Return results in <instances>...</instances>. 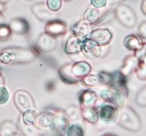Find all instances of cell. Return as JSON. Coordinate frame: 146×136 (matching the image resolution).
Returning a JSON list of instances; mask_svg holds the SVG:
<instances>
[{"mask_svg":"<svg viewBox=\"0 0 146 136\" xmlns=\"http://www.w3.org/2000/svg\"><path fill=\"white\" fill-rule=\"evenodd\" d=\"M38 117H39V114L37 113L35 109H32V110H28L23 112L21 117L24 123L27 125H36Z\"/></svg>","mask_w":146,"mask_h":136,"instance_id":"obj_27","label":"cell"},{"mask_svg":"<svg viewBox=\"0 0 146 136\" xmlns=\"http://www.w3.org/2000/svg\"><path fill=\"white\" fill-rule=\"evenodd\" d=\"M39 50L20 47H9L0 51V62L5 65L27 64L39 56Z\"/></svg>","mask_w":146,"mask_h":136,"instance_id":"obj_1","label":"cell"},{"mask_svg":"<svg viewBox=\"0 0 146 136\" xmlns=\"http://www.w3.org/2000/svg\"><path fill=\"white\" fill-rule=\"evenodd\" d=\"M64 111L67 118L72 121H76L79 119L80 116H81L80 107H78L76 105H69L64 110Z\"/></svg>","mask_w":146,"mask_h":136,"instance_id":"obj_30","label":"cell"},{"mask_svg":"<svg viewBox=\"0 0 146 136\" xmlns=\"http://www.w3.org/2000/svg\"><path fill=\"white\" fill-rule=\"evenodd\" d=\"M139 52H142V54H141V55H143V56H145L146 57V44H145L143 49H142L141 51H139Z\"/></svg>","mask_w":146,"mask_h":136,"instance_id":"obj_44","label":"cell"},{"mask_svg":"<svg viewBox=\"0 0 146 136\" xmlns=\"http://www.w3.org/2000/svg\"><path fill=\"white\" fill-rule=\"evenodd\" d=\"M65 134L66 136H85V130L79 124H69Z\"/></svg>","mask_w":146,"mask_h":136,"instance_id":"obj_28","label":"cell"},{"mask_svg":"<svg viewBox=\"0 0 146 136\" xmlns=\"http://www.w3.org/2000/svg\"><path fill=\"white\" fill-rule=\"evenodd\" d=\"M91 25L87 23L84 20H80L76 22L71 28V31L73 35L84 39L87 37L90 33L91 32Z\"/></svg>","mask_w":146,"mask_h":136,"instance_id":"obj_22","label":"cell"},{"mask_svg":"<svg viewBox=\"0 0 146 136\" xmlns=\"http://www.w3.org/2000/svg\"><path fill=\"white\" fill-rule=\"evenodd\" d=\"M64 1H66V2H70V1H72V0H64Z\"/></svg>","mask_w":146,"mask_h":136,"instance_id":"obj_48","label":"cell"},{"mask_svg":"<svg viewBox=\"0 0 146 136\" xmlns=\"http://www.w3.org/2000/svg\"><path fill=\"white\" fill-rule=\"evenodd\" d=\"M141 11L146 16V0H143L141 3Z\"/></svg>","mask_w":146,"mask_h":136,"instance_id":"obj_39","label":"cell"},{"mask_svg":"<svg viewBox=\"0 0 146 136\" xmlns=\"http://www.w3.org/2000/svg\"><path fill=\"white\" fill-rule=\"evenodd\" d=\"M115 18L121 25L129 29L134 28L137 23V16L132 7L124 3H120L115 8Z\"/></svg>","mask_w":146,"mask_h":136,"instance_id":"obj_3","label":"cell"},{"mask_svg":"<svg viewBox=\"0 0 146 136\" xmlns=\"http://www.w3.org/2000/svg\"><path fill=\"white\" fill-rule=\"evenodd\" d=\"M6 10V7H5V4L0 3V13H3V12Z\"/></svg>","mask_w":146,"mask_h":136,"instance_id":"obj_43","label":"cell"},{"mask_svg":"<svg viewBox=\"0 0 146 136\" xmlns=\"http://www.w3.org/2000/svg\"><path fill=\"white\" fill-rule=\"evenodd\" d=\"M55 115V126L53 131L59 136H62L66 133L67 126L69 125V119L66 117V113L61 109H52Z\"/></svg>","mask_w":146,"mask_h":136,"instance_id":"obj_14","label":"cell"},{"mask_svg":"<svg viewBox=\"0 0 146 136\" xmlns=\"http://www.w3.org/2000/svg\"><path fill=\"white\" fill-rule=\"evenodd\" d=\"M18 126L12 121H4L0 125V136H11L18 132Z\"/></svg>","mask_w":146,"mask_h":136,"instance_id":"obj_25","label":"cell"},{"mask_svg":"<svg viewBox=\"0 0 146 136\" xmlns=\"http://www.w3.org/2000/svg\"><path fill=\"white\" fill-rule=\"evenodd\" d=\"M42 131H53L55 126V115L53 110H46L39 113L35 125Z\"/></svg>","mask_w":146,"mask_h":136,"instance_id":"obj_8","label":"cell"},{"mask_svg":"<svg viewBox=\"0 0 146 136\" xmlns=\"http://www.w3.org/2000/svg\"><path fill=\"white\" fill-rule=\"evenodd\" d=\"M106 86H109L126 94H129L127 88V77L124 76L121 71L108 72V78Z\"/></svg>","mask_w":146,"mask_h":136,"instance_id":"obj_6","label":"cell"},{"mask_svg":"<svg viewBox=\"0 0 146 136\" xmlns=\"http://www.w3.org/2000/svg\"><path fill=\"white\" fill-rule=\"evenodd\" d=\"M128 94H126L114 88L106 86L105 89L101 91L100 97L104 102H106L107 103L113 104L116 106L118 109H120L121 107L126 106Z\"/></svg>","mask_w":146,"mask_h":136,"instance_id":"obj_4","label":"cell"},{"mask_svg":"<svg viewBox=\"0 0 146 136\" xmlns=\"http://www.w3.org/2000/svg\"><path fill=\"white\" fill-rule=\"evenodd\" d=\"M9 26L12 32L18 35H25L30 31V24L23 17H15L10 21Z\"/></svg>","mask_w":146,"mask_h":136,"instance_id":"obj_15","label":"cell"},{"mask_svg":"<svg viewBox=\"0 0 146 136\" xmlns=\"http://www.w3.org/2000/svg\"><path fill=\"white\" fill-rule=\"evenodd\" d=\"M66 31L67 25L66 22L57 18L46 22L44 26V32L55 38L64 35Z\"/></svg>","mask_w":146,"mask_h":136,"instance_id":"obj_10","label":"cell"},{"mask_svg":"<svg viewBox=\"0 0 146 136\" xmlns=\"http://www.w3.org/2000/svg\"><path fill=\"white\" fill-rule=\"evenodd\" d=\"M81 52L88 58L97 59L101 57L103 50L101 46L98 45L93 40L86 37L82 40Z\"/></svg>","mask_w":146,"mask_h":136,"instance_id":"obj_9","label":"cell"},{"mask_svg":"<svg viewBox=\"0 0 146 136\" xmlns=\"http://www.w3.org/2000/svg\"><path fill=\"white\" fill-rule=\"evenodd\" d=\"M57 47V39L47 33H42L36 41V48L44 52L53 51Z\"/></svg>","mask_w":146,"mask_h":136,"instance_id":"obj_13","label":"cell"},{"mask_svg":"<svg viewBox=\"0 0 146 136\" xmlns=\"http://www.w3.org/2000/svg\"><path fill=\"white\" fill-rule=\"evenodd\" d=\"M80 82L87 87H94L101 84L99 75H87L80 80Z\"/></svg>","mask_w":146,"mask_h":136,"instance_id":"obj_31","label":"cell"},{"mask_svg":"<svg viewBox=\"0 0 146 136\" xmlns=\"http://www.w3.org/2000/svg\"><path fill=\"white\" fill-rule=\"evenodd\" d=\"M9 1H10V0H0V3H3V4H6V3H7Z\"/></svg>","mask_w":146,"mask_h":136,"instance_id":"obj_46","label":"cell"},{"mask_svg":"<svg viewBox=\"0 0 146 136\" xmlns=\"http://www.w3.org/2000/svg\"><path fill=\"white\" fill-rule=\"evenodd\" d=\"M113 37V33L107 28L95 29L87 36V38L93 40L94 43H96L98 45L101 47H105L108 45L112 41Z\"/></svg>","mask_w":146,"mask_h":136,"instance_id":"obj_7","label":"cell"},{"mask_svg":"<svg viewBox=\"0 0 146 136\" xmlns=\"http://www.w3.org/2000/svg\"><path fill=\"white\" fill-rule=\"evenodd\" d=\"M139 58L137 55H129L123 60L120 71L124 76L128 77L132 73L135 72L139 65Z\"/></svg>","mask_w":146,"mask_h":136,"instance_id":"obj_17","label":"cell"},{"mask_svg":"<svg viewBox=\"0 0 146 136\" xmlns=\"http://www.w3.org/2000/svg\"><path fill=\"white\" fill-rule=\"evenodd\" d=\"M135 103L141 107H146V84L141 87L135 98Z\"/></svg>","mask_w":146,"mask_h":136,"instance_id":"obj_33","label":"cell"},{"mask_svg":"<svg viewBox=\"0 0 146 136\" xmlns=\"http://www.w3.org/2000/svg\"><path fill=\"white\" fill-rule=\"evenodd\" d=\"M62 0H47L46 5L51 12L57 13L62 7Z\"/></svg>","mask_w":146,"mask_h":136,"instance_id":"obj_35","label":"cell"},{"mask_svg":"<svg viewBox=\"0 0 146 136\" xmlns=\"http://www.w3.org/2000/svg\"><path fill=\"white\" fill-rule=\"evenodd\" d=\"M82 40L83 39H81L80 37L72 34L66 39V43L64 44L65 52L69 55H73V54H77L81 52Z\"/></svg>","mask_w":146,"mask_h":136,"instance_id":"obj_20","label":"cell"},{"mask_svg":"<svg viewBox=\"0 0 146 136\" xmlns=\"http://www.w3.org/2000/svg\"><path fill=\"white\" fill-rule=\"evenodd\" d=\"M139 62L138 67L135 71L136 76L140 80H146V57L139 56Z\"/></svg>","mask_w":146,"mask_h":136,"instance_id":"obj_32","label":"cell"},{"mask_svg":"<svg viewBox=\"0 0 146 136\" xmlns=\"http://www.w3.org/2000/svg\"><path fill=\"white\" fill-rule=\"evenodd\" d=\"M80 111H81V117L85 121L93 125L99 121L100 120L99 111L95 107L80 108Z\"/></svg>","mask_w":146,"mask_h":136,"instance_id":"obj_23","label":"cell"},{"mask_svg":"<svg viewBox=\"0 0 146 136\" xmlns=\"http://www.w3.org/2000/svg\"><path fill=\"white\" fill-rule=\"evenodd\" d=\"M117 123L121 128L130 132H138L142 127V121L137 112L126 105L119 109Z\"/></svg>","mask_w":146,"mask_h":136,"instance_id":"obj_2","label":"cell"},{"mask_svg":"<svg viewBox=\"0 0 146 136\" xmlns=\"http://www.w3.org/2000/svg\"><path fill=\"white\" fill-rule=\"evenodd\" d=\"M13 103L16 107L21 113L28 110L35 109V103L32 95L27 90H19L15 92L13 95Z\"/></svg>","mask_w":146,"mask_h":136,"instance_id":"obj_5","label":"cell"},{"mask_svg":"<svg viewBox=\"0 0 146 136\" xmlns=\"http://www.w3.org/2000/svg\"><path fill=\"white\" fill-rule=\"evenodd\" d=\"M92 70L91 65L85 61H80L74 62L72 65V71L75 77H76L79 80H81L86 76L90 74Z\"/></svg>","mask_w":146,"mask_h":136,"instance_id":"obj_21","label":"cell"},{"mask_svg":"<svg viewBox=\"0 0 146 136\" xmlns=\"http://www.w3.org/2000/svg\"><path fill=\"white\" fill-rule=\"evenodd\" d=\"M72 63H66L62 65L58 71L60 80L66 84L72 85L79 83L80 80L79 79L74 76L72 71Z\"/></svg>","mask_w":146,"mask_h":136,"instance_id":"obj_18","label":"cell"},{"mask_svg":"<svg viewBox=\"0 0 146 136\" xmlns=\"http://www.w3.org/2000/svg\"><path fill=\"white\" fill-rule=\"evenodd\" d=\"M31 12L37 19L43 22H48L56 19V15L48 9L46 3H37L33 4L31 6Z\"/></svg>","mask_w":146,"mask_h":136,"instance_id":"obj_11","label":"cell"},{"mask_svg":"<svg viewBox=\"0 0 146 136\" xmlns=\"http://www.w3.org/2000/svg\"><path fill=\"white\" fill-rule=\"evenodd\" d=\"M100 12L95 7H88L84 12L83 20L86 21L87 23H89L91 26H94V24L97 22V21L100 18Z\"/></svg>","mask_w":146,"mask_h":136,"instance_id":"obj_26","label":"cell"},{"mask_svg":"<svg viewBox=\"0 0 146 136\" xmlns=\"http://www.w3.org/2000/svg\"><path fill=\"white\" fill-rule=\"evenodd\" d=\"M5 23V17L3 13H0V25Z\"/></svg>","mask_w":146,"mask_h":136,"instance_id":"obj_42","label":"cell"},{"mask_svg":"<svg viewBox=\"0 0 146 136\" xmlns=\"http://www.w3.org/2000/svg\"><path fill=\"white\" fill-rule=\"evenodd\" d=\"M4 84H5V80H4V77L3 76L1 71H0V87H3Z\"/></svg>","mask_w":146,"mask_h":136,"instance_id":"obj_40","label":"cell"},{"mask_svg":"<svg viewBox=\"0 0 146 136\" xmlns=\"http://www.w3.org/2000/svg\"><path fill=\"white\" fill-rule=\"evenodd\" d=\"M125 1L126 0H110V2L112 3H114V4H120V3H122Z\"/></svg>","mask_w":146,"mask_h":136,"instance_id":"obj_41","label":"cell"},{"mask_svg":"<svg viewBox=\"0 0 146 136\" xmlns=\"http://www.w3.org/2000/svg\"><path fill=\"white\" fill-rule=\"evenodd\" d=\"M102 136H118V135H114V134H111V133H107V134L103 135Z\"/></svg>","mask_w":146,"mask_h":136,"instance_id":"obj_45","label":"cell"},{"mask_svg":"<svg viewBox=\"0 0 146 136\" xmlns=\"http://www.w3.org/2000/svg\"><path fill=\"white\" fill-rule=\"evenodd\" d=\"M78 101L80 108L94 107L98 101V95L94 91L90 90H82L78 94Z\"/></svg>","mask_w":146,"mask_h":136,"instance_id":"obj_16","label":"cell"},{"mask_svg":"<svg viewBox=\"0 0 146 136\" xmlns=\"http://www.w3.org/2000/svg\"><path fill=\"white\" fill-rule=\"evenodd\" d=\"M12 31L10 29L9 25L2 24L0 25V41H7L10 39L12 35Z\"/></svg>","mask_w":146,"mask_h":136,"instance_id":"obj_34","label":"cell"},{"mask_svg":"<svg viewBox=\"0 0 146 136\" xmlns=\"http://www.w3.org/2000/svg\"><path fill=\"white\" fill-rule=\"evenodd\" d=\"M114 18H115V9L114 10L109 9L106 12H104L100 16L99 20L97 21V22L94 24V26L108 24V23L112 22Z\"/></svg>","mask_w":146,"mask_h":136,"instance_id":"obj_29","label":"cell"},{"mask_svg":"<svg viewBox=\"0 0 146 136\" xmlns=\"http://www.w3.org/2000/svg\"><path fill=\"white\" fill-rule=\"evenodd\" d=\"M17 126L24 136H40V131H42L35 125H27L24 123L21 117L18 120Z\"/></svg>","mask_w":146,"mask_h":136,"instance_id":"obj_24","label":"cell"},{"mask_svg":"<svg viewBox=\"0 0 146 136\" xmlns=\"http://www.w3.org/2000/svg\"><path fill=\"white\" fill-rule=\"evenodd\" d=\"M27 1H33V0H27Z\"/></svg>","mask_w":146,"mask_h":136,"instance_id":"obj_49","label":"cell"},{"mask_svg":"<svg viewBox=\"0 0 146 136\" xmlns=\"http://www.w3.org/2000/svg\"><path fill=\"white\" fill-rule=\"evenodd\" d=\"M138 33H139V36L143 40V42L146 44V21H143L139 24Z\"/></svg>","mask_w":146,"mask_h":136,"instance_id":"obj_36","label":"cell"},{"mask_svg":"<svg viewBox=\"0 0 146 136\" xmlns=\"http://www.w3.org/2000/svg\"><path fill=\"white\" fill-rule=\"evenodd\" d=\"M11 136H21V135L17 132V133H15V134H13V135H11Z\"/></svg>","mask_w":146,"mask_h":136,"instance_id":"obj_47","label":"cell"},{"mask_svg":"<svg viewBox=\"0 0 146 136\" xmlns=\"http://www.w3.org/2000/svg\"><path fill=\"white\" fill-rule=\"evenodd\" d=\"M98 111L100 119L103 122L111 123L117 118L119 109L113 104L106 103L101 105Z\"/></svg>","mask_w":146,"mask_h":136,"instance_id":"obj_12","label":"cell"},{"mask_svg":"<svg viewBox=\"0 0 146 136\" xmlns=\"http://www.w3.org/2000/svg\"><path fill=\"white\" fill-rule=\"evenodd\" d=\"M108 0H90V4L97 9L103 8L107 5Z\"/></svg>","mask_w":146,"mask_h":136,"instance_id":"obj_38","label":"cell"},{"mask_svg":"<svg viewBox=\"0 0 146 136\" xmlns=\"http://www.w3.org/2000/svg\"><path fill=\"white\" fill-rule=\"evenodd\" d=\"M9 98V94L5 87H0V104H4Z\"/></svg>","mask_w":146,"mask_h":136,"instance_id":"obj_37","label":"cell"},{"mask_svg":"<svg viewBox=\"0 0 146 136\" xmlns=\"http://www.w3.org/2000/svg\"><path fill=\"white\" fill-rule=\"evenodd\" d=\"M123 44L128 50L135 52L141 51L145 45V43L143 42L141 38L136 34H128L124 38Z\"/></svg>","mask_w":146,"mask_h":136,"instance_id":"obj_19","label":"cell"}]
</instances>
